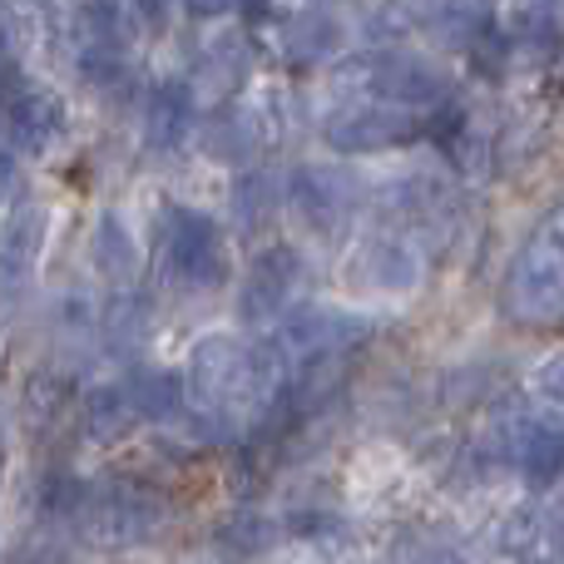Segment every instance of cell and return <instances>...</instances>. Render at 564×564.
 <instances>
[{"label": "cell", "instance_id": "cell-1", "mask_svg": "<svg viewBox=\"0 0 564 564\" xmlns=\"http://www.w3.org/2000/svg\"><path fill=\"white\" fill-rule=\"evenodd\" d=\"M288 377V361L278 357V347H248L238 337H204L188 357V377H184V397L194 406H204L208 416H224V411L243 406V401H263L282 391Z\"/></svg>", "mask_w": 564, "mask_h": 564}, {"label": "cell", "instance_id": "cell-2", "mask_svg": "<svg viewBox=\"0 0 564 564\" xmlns=\"http://www.w3.org/2000/svg\"><path fill=\"white\" fill-rule=\"evenodd\" d=\"M506 312L516 322H555L564 312V204L540 218L506 278Z\"/></svg>", "mask_w": 564, "mask_h": 564}, {"label": "cell", "instance_id": "cell-3", "mask_svg": "<svg viewBox=\"0 0 564 564\" xmlns=\"http://www.w3.org/2000/svg\"><path fill=\"white\" fill-rule=\"evenodd\" d=\"M75 516H79V530L99 550H129L154 535L159 520H164V506L139 480H105V486L85 490L75 500Z\"/></svg>", "mask_w": 564, "mask_h": 564}, {"label": "cell", "instance_id": "cell-4", "mask_svg": "<svg viewBox=\"0 0 564 564\" xmlns=\"http://www.w3.org/2000/svg\"><path fill=\"white\" fill-rule=\"evenodd\" d=\"M367 332H371L367 317H351V312H337V307H302L282 322L273 347H278V357L288 361V371H297V367H307V361L341 357V351L357 347Z\"/></svg>", "mask_w": 564, "mask_h": 564}, {"label": "cell", "instance_id": "cell-5", "mask_svg": "<svg viewBox=\"0 0 564 564\" xmlns=\"http://www.w3.org/2000/svg\"><path fill=\"white\" fill-rule=\"evenodd\" d=\"M169 268L184 288H218L228 278V248L224 234L208 214H194V208H174L169 218Z\"/></svg>", "mask_w": 564, "mask_h": 564}, {"label": "cell", "instance_id": "cell-6", "mask_svg": "<svg viewBox=\"0 0 564 564\" xmlns=\"http://www.w3.org/2000/svg\"><path fill=\"white\" fill-rule=\"evenodd\" d=\"M327 144L337 154H381V149H401L416 139V119L397 105H381V99H357V105H341L337 115H327Z\"/></svg>", "mask_w": 564, "mask_h": 564}, {"label": "cell", "instance_id": "cell-7", "mask_svg": "<svg viewBox=\"0 0 564 564\" xmlns=\"http://www.w3.org/2000/svg\"><path fill=\"white\" fill-rule=\"evenodd\" d=\"M292 214L312 228V234H337L361 204V184L347 174V169H327V164H302L288 184Z\"/></svg>", "mask_w": 564, "mask_h": 564}, {"label": "cell", "instance_id": "cell-8", "mask_svg": "<svg viewBox=\"0 0 564 564\" xmlns=\"http://www.w3.org/2000/svg\"><path fill=\"white\" fill-rule=\"evenodd\" d=\"M367 95L397 109H431L451 95V79L421 55H377L367 59Z\"/></svg>", "mask_w": 564, "mask_h": 564}, {"label": "cell", "instance_id": "cell-9", "mask_svg": "<svg viewBox=\"0 0 564 564\" xmlns=\"http://www.w3.org/2000/svg\"><path fill=\"white\" fill-rule=\"evenodd\" d=\"M297 288H302V258L292 253V248H268V253H258V263L248 268L238 312H243V322H273L292 307Z\"/></svg>", "mask_w": 564, "mask_h": 564}, {"label": "cell", "instance_id": "cell-10", "mask_svg": "<svg viewBox=\"0 0 564 564\" xmlns=\"http://www.w3.org/2000/svg\"><path fill=\"white\" fill-rule=\"evenodd\" d=\"M59 129H65V115H59L55 95H45V89H15L6 105V134L15 149H25V154H45L50 144L59 139Z\"/></svg>", "mask_w": 564, "mask_h": 564}, {"label": "cell", "instance_id": "cell-11", "mask_svg": "<svg viewBox=\"0 0 564 564\" xmlns=\"http://www.w3.org/2000/svg\"><path fill=\"white\" fill-rule=\"evenodd\" d=\"M357 278L367 282L371 292H411L421 282V258L406 238H367L357 253Z\"/></svg>", "mask_w": 564, "mask_h": 564}, {"label": "cell", "instance_id": "cell-12", "mask_svg": "<svg viewBox=\"0 0 564 564\" xmlns=\"http://www.w3.org/2000/svg\"><path fill=\"white\" fill-rule=\"evenodd\" d=\"M516 466L535 490L555 486L564 476V426L560 421H525V426H520Z\"/></svg>", "mask_w": 564, "mask_h": 564}, {"label": "cell", "instance_id": "cell-13", "mask_svg": "<svg viewBox=\"0 0 564 564\" xmlns=\"http://www.w3.org/2000/svg\"><path fill=\"white\" fill-rule=\"evenodd\" d=\"M273 540H278V525L268 516H258V510H234V516H224L214 525V550L224 564L263 560L273 550Z\"/></svg>", "mask_w": 564, "mask_h": 564}, {"label": "cell", "instance_id": "cell-14", "mask_svg": "<svg viewBox=\"0 0 564 564\" xmlns=\"http://www.w3.org/2000/svg\"><path fill=\"white\" fill-rule=\"evenodd\" d=\"M45 243V208L40 204H20L15 214L0 224V278H25L40 258Z\"/></svg>", "mask_w": 564, "mask_h": 564}, {"label": "cell", "instance_id": "cell-15", "mask_svg": "<svg viewBox=\"0 0 564 564\" xmlns=\"http://www.w3.org/2000/svg\"><path fill=\"white\" fill-rule=\"evenodd\" d=\"M95 268L109 282H129L139 273V243H134V234L124 228L119 214H99V224H95Z\"/></svg>", "mask_w": 564, "mask_h": 564}, {"label": "cell", "instance_id": "cell-16", "mask_svg": "<svg viewBox=\"0 0 564 564\" xmlns=\"http://www.w3.org/2000/svg\"><path fill=\"white\" fill-rule=\"evenodd\" d=\"M282 45H288L292 59H327L341 50V25L327 10H297L282 30Z\"/></svg>", "mask_w": 564, "mask_h": 564}, {"label": "cell", "instance_id": "cell-17", "mask_svg": "<svg viewBox=\"0 0 564 564\" xmlns=\"http://www.w3.org/2000/svg\"><path fill=\"white\" fill-rule=\"evenodd\" d=\"M134 421H139V411H134V401H129L124 381H119V387H95L89 391V401H85L89 441H119V436L134 431Z\"/></svg>", "mask_w": 564, "mask_h": 564}, {"label": "cell", "instance_id": "cell-18", "mask_svg": "<svg viewBox=\"0 0 564 564\" xmlns=\"http://www.w3.org/2000/svg\"><path fill=\"white\" fill-rule=\"evenodd\" d=\"M188 134V95L178 85H159L144 105V139L154 149H174Z\"/></svg>", "mask_w": 564, "mask_h": 564}, {"label": "cell", "instance_id": "cell-19", "mask_svg": "<svg viewBox=\"0 0 564 564\" xmlns=\"http://www.w3.org/2000/svg\"><path fill=\"white\" fill-rule=\"evenodd\" d=\"M124 391L144 421H169L184 406V381L169 377V371H134V377L124 381Z\"/></svg>", "mask_w": 564, "mask_h": 564}, {"label": "cell", "instance_id": "cell-20", "mask_svg": "<svg viewBox=\"0 0 564 564\" xmlns=\"http://www.w3.org/2000/svg\"><path fill=\"white\" fill-rule=\"evenodd\" d=\"M273 204H278V184H273V174H243L238 178V188H234V214H238V224L243 228H258L268 214H273Z\"/></svg>", "mask_w": 564, "mask_h": 564}, {"label": "cell", "instance_id": "cell-21", "mask_svg": "<svg viewBox=\"0 0 564 564\" xmlns=\"http://www.w3.org/2000/svg\"><path fill=\"white\" fill-rule=\"evenodd\" d=\"M476 6H470V0H436V6H431V15H426V25L436 30L441 40H466L470 30H476Z\"/></svg>", "mask_w": 564, "mask_h": 564}, {"label": "cell", "instance_id": "cell-22", "mask_svg": "<svg viewBox=\"0 0 564 564\" xmlns=\"http://www.w3.org/2000/svg\"><path fill=\"white\" fill-rule=\"evenodd\" d=\"M530 391H535L550 411H560V416H564V351H555V357L540 361L535 377H530Z\"/></svg>", "mask_w": 564, "mask_h": 564}, {"label": "cell", "instance_id": "cell-23", "mask_svg": "<svg viewBox=\"0 0 564 564\" xmlns=\"http://www.w3.org/2000/svg\"><path fill=\"white\" fill-rule=\"evenodd\" d=\"M397 564H466L456 555V550H446V545H406L397 555Z\"/></svg>", "mask_w": 564, "mask_h": 564}, {"label": "cell", "instance_id": "cell-24", "mask_svg": "<svg viewBox=\"0 0 564 564\" xmlns=\"http://www.w3.org/2000/svg\"><path fill=\"white\" fill-rule=\"evenodd\" d=\"M10 188H15V144L0 139V204L10 198Z\"/></svg>", "mask_w": 564, "mask_h": 564}, {"label": "cell", "instance_id": "cell-25", "mask_svg": "<svg viewBox=\"0 0 564 564\" xmlns=\"http://www.w3.org/2000/svg\"><path fill=\"white\" fill-rule=\"evenodd\" d=\"M188 10L204 15V20H224V15H234L238 10V0H188Z\"/></svg>", "mask_w": 564, "mask_h": 564}, {"label": "cell", "instance_id": "cell-26", "mask_svg": "<svg viewBox=\"0 0 564 564\" xmlns=\"http://www.w3.org/2000/svg\"><path fill=\"white\" fill-rule=\"evenodd\" d=\"M520 564H550V560H520Z\"/></svg>", "mask_w": 564, "mask_h": 564}]
</instances>
